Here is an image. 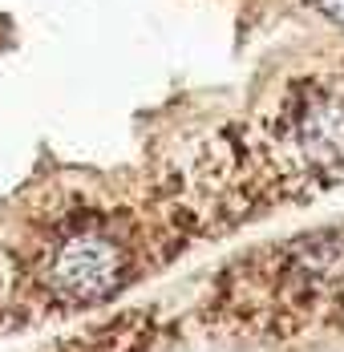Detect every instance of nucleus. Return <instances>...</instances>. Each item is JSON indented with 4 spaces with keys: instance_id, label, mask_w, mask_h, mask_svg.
Masks as SVG:
<instances>
[{
    "instance_id": "f257e3e1",
    "label": "nucleus",
    "mask_w": 344,
    "mask_h": 352,
    "mask_svg": "<svg viewBox=\"0 0 344 352\" xmlns=\"http://www.w3.org/2000/svg\"><path fill=\"white\" fill-rule=\"evenodd\" d=\"M126 272H130V247L105 227L89 223L69 231L53 247L45 267V287L61 304H98L126 280Z\"/></svg>"
},
{
    "instance_id": "f03ea898",
    "label": "nucleus",
    "mask_w": 344,
    "mask_h": 352,
    "mask_svg": "<svg viewBox=\"0 0 344 352\" xmlns=\"http://www.w3.org/2000/svg\"><path fill=\"white\" fill-rule=\"evenodd\" d=\"M288 150L308 170H344V98L308 89L279 118Z\"/></svg>"
},
{
    "instance_id": "7ed1b4c3",
    "label": "nucleus",
    "mask_w": 344,
    "mask_h": 352,
    "mask_svg": "<svg viewBox=\"0 0 344 352\" xmlns=\"http://www.w3.org/2000/svg\"><path fill=\"white\" fill-rule=\"evenodd\" d=\"M316 8L328 16V21H336V25H344V0H316Z\"/></svg>"
}]
</instances>
